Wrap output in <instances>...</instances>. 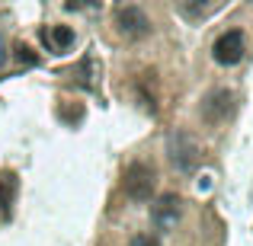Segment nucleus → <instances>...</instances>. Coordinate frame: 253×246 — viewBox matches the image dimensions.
Listing matches in <instances>:
<instances>
[{"label": "nucleus", "mask_w": 253, "mask_h": 246, "mask_svg": "<svg viewBox=\"0 0 253 246\" xmlns=\"http://www.w3.org/2000/svg\"><path fill=\"white\" fill-rule=\"evenodd\" d=\"M167 154H170V160L179 173H192L199 166V160H202V147H199L196 138L186 135V131H170Z\"/></svg>", "instance_id": "1"}, {"label": "nucleus", "mask_w": 253, "mask_h": 246, "mask_svg": "<svg viewBox=\"0 0 253 246\" xmlns=\"http://www.w3.org/2000/svg\"><path fill=\"white\" fill-rule=\"evenodd\" d=\"M154 185H157V179H154V170L148 163H128L125 166L122 189L131 202H148L154 195Z\"/></svg>", "instance_id": "2"}, {"label": "nucleus", "mask_w": 253, "mask_h": 246, "mask_svg": "<svg viewBox=\"0 0 253 246\" xmlns=\"http://www.w3.org/2000/svg\"><path fill=\"white\" fill-rule=\"evenodd\" d=\"M244 51H247V38H244L241 29H228L215 38L211 45V58H215L221 68H234V64L244 61Z\"/></svg>", "instance_id": "3"}, {"label": "nucleus", "mask_w": 253, "mask_h": 246, "mask_svg": "<svg viewBox=\"0 0 253 246\" xmlns=\"http://www.w3.org/2000/svg\"><path fill=\"white\" fill-rule=\"evenodd\" d=\"M116 26H119V32H122L125 38H144L151 32V19L144 16V10L141 6H119L116 10Z\"/></svg>", "instance_id": "4"}, {"label": "nucleus", "mask_w": 253, "mask_h": 246, "mask_svg": "<svg viewBox=\"0 0 253 246\" xmlns=\"http://www.w3.org/2000/svg\"><path fill=\"white\" fill-rule=\"evenodd\" d=\"M231 112H234V93L231 90H211L202 99V118L209 125H221Z\"/></svg>", "instance_id": "5"}, {"label": "nucleus", "mask_w": 253, "mask_h": 246, "mask_svg": "<svg viewBox=\"0 0 253 246\" xmlns=\"http://www.w3.org/2000/svg\"><path fill=\"white\" fill-rule=\"evenodd\" d=\"M151 217H154V224L157 227H173V224L179 221V198L176 195H164L161 202L154 205V208H151Z\"/></svg>", "instance_id": "6"}, {"label": "nucleus", "mask_w": 253, "mask_h": 246, "mask_svg": "<svg viewBox=\"0 0 253 246\" xmlns=\"http://www.w3.org/2000/svg\"><path fill=\"white\" fill-rule=\"evenodd\" d=\"M42 38L51 51H68L71 45H74V29H71V26H48V29L42 32Z\"/></svg>", "instance_id": "7"}, {"label": "nucleus", "mask_w": 253, "mask_h": 246, "mask_svg": "<svg viewBox=\"0 0 253 246\" xmlns=\"http://www.w3.org/2000/svg\"><path fill=\"white\" fill-rule=\"evenodd\" d=\"M16 189H19L16 176H13V173H3V176H0V208H3V214H10L13 202H16Z\"/></svg>", "instance_id": "8"}, {"label": "nucleus", "mask_w": 253, "mask_h": 246, "mask_svg": "<svg viewBox=\"0 0 253 246\" xmlns=\"http://www.w3.org/2000/svg\"><path fill=\"white\" fill-rule=\"evenodd\" d=\"M16 61H19V64H26V68H36V64H39V58L32 55V48H29V45H16Z\"/></svg>", "instance_id": "9"}, {"label": "nucleus", "mask_w": 253, "mask_h": 246, "mask_svg": "<svg viewBox=\"0 0 253 246\" xmlns=\"http://www.w3.org/2000/svg\"><path fill=\"white\" fill-rule=\"evenodd\" d=\"M64 10H99V0H64Z\"/></svg>", "instance_id": "10"}, {"label": "nucleus", "mask_w": 253, "mask_h": 246, "mask_svg": "<svg viewBox=\"0 0 253 246\" xmlns=\"http://www.w3.org/2000/svg\"><path fill=\"white\" fill-rule=\"evenodd\" d=\"M128 246H161V240L157 237H151V234H138V237H131Z\"/></svg>", "instance_id": "11"}, {"label": "nucleus", "mask_w": 253, "mask_h": 246, "mask_svg": "<svg viewBox=\"0 0 253 246\" xmlns=\"http://www.w3.org/2000/svg\"><path fill=\"white\" fill-rule=\"evenodd\" d=\"M3 61H6V42H3V32H0V68H3Z\"/></svg>", "instance_id": "12"}]
</instances>
